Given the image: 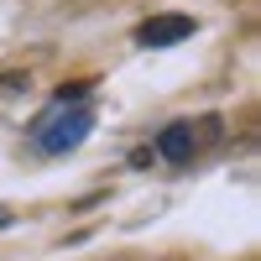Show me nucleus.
Listing matches in <instances>:
<instances>
[{
	"label": "nucleus",
	"mask_w": 261,
	"mask_h": 261,
	"mask_svg": "<svg viewBox=\"0 0 261 261\" xmlns=\"http://www.w3.org/2000/svg\"><path fill=\"white\" fill-rule=\"evenodd\" d=\"M89 130H94V110H84V105H79V110H68V105H53V115L37 120V146L58 157V151L79 146Z\"/></svg>",
	"instance_id": "f257e3e1"
},
{
	"label": "nucleus",
	"mask_w": 261,
	"mask_h": 261,
	"mask_svg": "<svg viewBox=\"0 0 261 261\" xmlns=\"http://www.w3.org/2000/svg\"><path fill=\"white\" fill-rule=\"evenodd\" d=\"M193 37V16H146L136 27V47H172Z\"/></svg>",
	"instance_id": "f03ea898"
},
{
	"label": "nucleus",
	"mask_w": 261,
	"mask_h": 261,
	"mask_svg": "<svg viewBox=\"0 0 261 261\" xmlns=\"http://www.w3.org/2000/svg\"><path fill=\"white\" fill-rule=\"evenodd\" d=\"M193 151H199V146H193V125H167L162 136H157V157L172 162V167H183Z\"/></svg>",
	"instance_id": "7ed1b4c3"
},
{
	"label": "nucleus",
	"mask_w": 261,
	"mask_h": 261,
	"mask_svg": "<svg viewBox=\"0 0 261 261\" xmlns=\"http://www.w3.org/2000/svg\"><path fill=\"white\" fill-rule=\"evenodd\" d=\"M21 89H32L27 73H0V99H11V94H21Z\"/></svg>",
	"instance_id": "20e7f679"
},
{
	"label": "nucleus",
	"mask_w": 261,
	"mask_h": 261,
	"mask_svg": "<svg viewBox=\"0 0 261 261\" xmlns=\"http://www.w3.org/2000/svg\"><path fill=\"white\" fill-rule=\"evenodd\" d=\"M6 225H11V209H0V230H6Z\"/></svg>",
	"instance_id": "39448f33"
}]
</instances>
